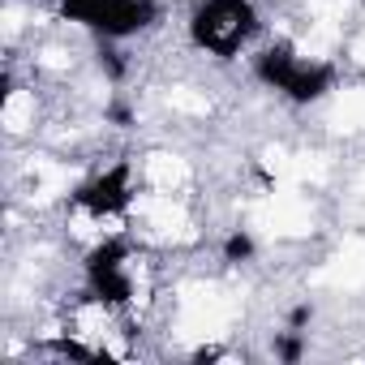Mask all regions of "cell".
Returning a JSON list of instances; mask_svg holds the SVG:
<instances>
[{"instance_id":"obj_1","label":"cell","mask_w":365,"mask_h":365,"mask_svg":"<svg viewBox=\"0 0 365 365\" xmlns=\"http://www.w3.org/2000/svg\"><path fill=\"white\" fill-rule=\"evenodd\" d=\"M190 43L215 61L241 56L262 31V14L254 0H198L190 14Z\"/></svg>"},{"instance_id":"obj_9","label":"cell","mask_w":365,"mask_h":365,"mask_svg":"<svg viewBox=\"0 0 365 365\" xmlns=\"http://www.w3.org/2000/svg\"><path fill=\"white\" fill-rule=\"evenodd\" d=\"M309 318H314V305H297V309L288 314V327H292V331H301Z\"/></svg>"},{"instance_id":"obj_8","label":"cell","mask_w":365,"mask_h":365,"mask_svg":"<svg viewBox=\"0 0 365 365\" xmlns=\"http://www.w3.org/2000/svg\"><path fill=\"white\" fill-rule=\"evenodd\" d=\"M301 335H305V331H292V327H288L284 335H275V356L288 361V365L301 361V356H305V339H301Z\"/></svg>"},{"instance_id":"obj_7","label":"cell","mask_w":365,"mask_h":365,"mask_svg":"<svg viewBox=\"0 0 365 365\" xmlns=\"http://www.w3.org/2000/svg\"><path fill=\"white\" fill-rule=\"evenodd\" d=\"M220 254H224V262H228V267H241V262H250V258L258 254V241H254L245 228H232V232L224 237Z\"/></svg>"},{"instance_id":"obj_4","label":"cell","mask_w":365,"mask_h":365,"mask_svg":"<svg viewBox=\"0 0 365 365\" xmlns=\"http://www.w3.org/2000/svg\"><path fill=\"white\" fill-rule=\"evenodd\" d=\"M73 207L95 215V220H116L133 207V168L129 159L95 172L91 180H82V185L73 190Z\"/></svg>"},{"instance_id":"obj_2","label":"cell","mask_w":365,"mask_h":365,"mask_svg":"<svg viewBox=\"0 0 365 365\" xmlns=\"http://www.w3.org/2000/svg\"><path fill=\"white\" fill-rule=\"evenodd\" d=\"M254 78L297 108H309L335 91V69L327 61H305L288 43H271L254 56Z\"/></svg>"},{"instance_id":"obj_3","label":"cell","mask_w":365,"mask_h":365,"mask_svg":"<svg viewBox=\"0 0 365 365\" xmlns=\"http://www.w3.org/2000/svg\"><path fill=\"white\" fill-rule=\"evenodd\" d=\"M129 254H133V250H129V241H120V237H108V241H99V245L86 254L82 271H86V292H91L95 305H103V309H125V305L133 301Z\"/></svg>"},{"instance_id":"obj_5","label":"cell","mask_w":365,"mask_h":365,"mask_svg":"<svg viewBox=\"0 0 365 365\" xmlns=\"http://www.w3.org/2000/svg\"><path fill=\"white\" fill-rule=\"evenodd\" d=\"M155 22H159V5H155V0H108L95 35L103 43H125V39L150 31Z\"/></svg>"},{"instance_id":"obj_6","label":"cell","mask_w":365,"mask_h":365,"mask_svg":"<svg viewBox=\"0 0 365 365\" xmlns=\"http://www.w3.org/2000/svg\"><path fill=\"white\" fill-rule=\"evenodd\" d=\"M56 9H61V18H65V22L86 26V31L95 35L99 18H103V9H108V0H56Z\"/></svg>"}]
</instances>
